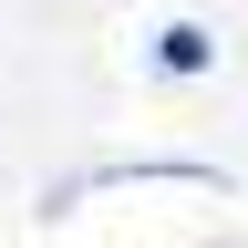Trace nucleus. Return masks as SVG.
I'll return each instance as SVG.
<instances>
[{
	"label": "nucleus",
	"instance_id": "f257e3e1",
	"mask_svg": "<svg viewBox=\"0 0 248 248\" xmlns=\"http://www.w3.org/2000/svg\"><path fill=\"white\" fill-rule=\"evenodd\" d=\"M155 62H166V73H207V31H166Z\"/></svg>",
	"mask_w": 248,
	"mask_h": 248
}]
</instances>
